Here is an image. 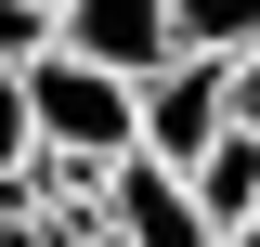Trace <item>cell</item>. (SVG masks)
<instances>
[{
	"instance_id": "obj_2",
	"label": "cell",
	"mask_w": 260,
	"mask_h": 247,
	"mask_svg": "<svg viewBox=\"0 0 260 247\" xmlns=\"http://www.w3.org/2000/svg\"><path fill=\"white\" fill-rule=\"evenodd\" d=\"M130 117H143V156H156V169H195V156L234 130V65L221 52H169L156 78H130Z\"/></svg>"
},
{
	"instance_id": "obj_9",
	"label": "cell",
	"mask_w": 260,
	"mask_h": 247,
	"mask_svg": "<svg viewBox=\"0 0 260 247\" xmlns=\"http://www.w3.org/2000/svg\"><path fill=\"white\" fill-rule=\"evenodd\" d=\"M234 130L260 143V52H234Z\"/></svg>"
},
{
	"instance_id": "obj_1",
	"label": "cell",
	"mask_w": 260,
	"mask_h": 247,
	"mask_svg": "<svg viewBox=\"0 0 260 247\" xmlns=\"http://www.w3.org/2000/svg\"><path fill=\"white\" fill-rule=\"evenodd\" d=\"M26 117H39V156H65V169H117V156H143L130 78L78 65L65 39H52V52H26Z\"/></svg>"
},
{
	"instance_id": "obj_4",
	"label": "cell",
	"mask_w": 260,
	"mask_h": 247,
	"mask_svg": "<svg viewBox=\"0 0 260 247\" xmlns=\"http://www.w3.org/2000/svg\"><path fill=\"white\" fill-rule=\"evenodd\" d=\"M104 234L117 247H221L208 208L182 195V169H156V156H117L104 169Z\"/></svg>"
},
{
	"instance_id": "obj_10",
	"label": "cell",
	"mask_w": 260,
	"mask_h": 247,
	"mask_svg": "<svg viewBox=\"0 0 260 247\" xmlns=\"http://www.w3.org/2000/svg\"><path fill=\"white\" fill-rule=\"evenodd\" d=\"M221 247H260V221H247V234H221Z\"/></svg>"
},
{
	"instance_id": "obj_6",
	"label": "cell",
	"mask_w": 260,
	"mask_h": 247,
	"mask_svg": "<svg viewBox=\"0 0 260 247\" xmlns=\"http://www.w3.org/2000/svg\"><path fill=\"white\" fill-rule=\"evenodd\" d=\"M169 26H182V52H260V0H169Z\"/></svg>"
},
{
	"instance_id": "obj_7",
	"label": "cell",
	"mask_w": 260,
	"mask_h": 247,
	"mask_svg": "<svg viewBox=\"0 0 260 247\" xmlns=\"http://www.w3.org/2000/svg\"><path fill=\"white\" fill-rule=\"evenodd\" d=\"M39 169V117H26V65H0V182Z\"/></svg>"
},
{
	"instance_id": "obj_3",
	"label": "cell",
	"mask_w": 260,
	"mask_h": 247,
	"mask_svg": "<svg viewBox=\"0 0 260 247\" xmlns=\"http://www.w3.org/2000/svg\"><path fill=\"white\" fill-rule=\"evenodd\" d=\"M52 39H65L78 65H104V78H156V65L182 52L169 0H52Z\"/></svg>"
},
{
	"instance_id": "obj_11",
	"label": "cell",
	"mask_w": 260,
	"mask_h": 247,
	"mask_svg": "<svg viewBox=\"0 0 260 247\" xmlns=\"http://www.w3.org/2000/svg\"><path fill=\"white\" fill-rule=\"evenodd\" d=\"M39 13H52V0H39Z\"/></svg>"
},
{
	"instance_id": "obj_5",
	"label": "cell",
	"mask_w": 260,
	"mask_h": 247,
	"mask_svg": "<svg viewBox=\"0 0 260 247\" xmlns=\"http://www.w3.org/2000/svg\"><path fill=\"white\" fill-rule=\"evenodd\" d=\"M182 195L208 208V234H247V221H260V143H247V130H221V143L182 169Z\"/></svg>"
},
{
	"instance_id": "obj_8",
	"label": "cell",
	"mask_w": 260,
	"mask_h": 247,
	"mask_svg": "<svg viewBox=\"0 0 260 247\" xmlns=\"http://www.w3.org/2000/svg\"><path fill=\"white\" fill-rule=\"evenodd\" d=\"M26 52H52V13L39 0H0V65H26Z\"/></svg>"
}]
</instances>
